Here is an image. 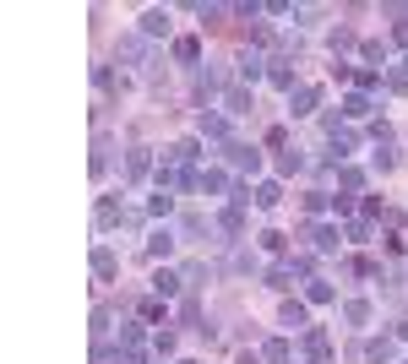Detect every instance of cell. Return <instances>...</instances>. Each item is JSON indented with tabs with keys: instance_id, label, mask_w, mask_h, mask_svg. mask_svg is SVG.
I'll use <instances>...</instances> for the list:
<instances>
[{
	"instance_id": "cell-1",
	"label": "cell",
	"mask_w": 408,
	"mask_h": 364,
	"mask_svg": "<svg viewBox=\"0 0 408 364\" xmlns=\"http://www.w3.org/2000/svg\"><path fill=\"white\" fill-rule=\"evenodd\" d=\"M229 163H234V169H262L256 147H229Z\"/></svg>"
},
{
	"instance_id": "cell-2",
	"label": "cell",
	"mask_w": 408,
	"mask_h": 364,
	"mask_svg": "<svg viewBox=\"0 0 408 364\" xmlns=\"http://www.w3.org/2000/svg\"><path fill=\"white\" fill-rule=\"evenodd\" d=\"M142 33H147V39L169 33V11H147V17H142Z\"/></svg>"
},
{
	"instance_id": "cell-3",
	"label": "cell",
	"mask_w": 408,
	"mask_h": 364,
	"mask_svg": "<svg viewBox=\"0 0 408 364\" xmlns=\"http://www.w3.org/2000/svg\"><path fill=\"white\" fill-rule=\"evenodd\" d=\"M343 115H348V120H365L370 103H365V98H348V103H343Z\"/></svg>"
},
{
	"instance_id": "cell-4",
	"label": "cell",
	"mask_w": 408,
	"mask_h": 364,
	"mask_svg": "<svg viewBox=\"0 0 408 364\" xmlns=\"http://www.w3.org/2000/svg\"><path fill=\"white\" fill-rule=\"evenodd\" d=\"M256 207H278V185H262L256 190Z\"/></svg>"
},
{
	"instance_id": "cell-5",
	"label": "cell",
	"mask_w": 408,
	"mask_h": 364,
	"mask_svg": "<svg viewBox=\"0 0 408 364\" xmlns=\"http://www.w3.org/2000/svg\"><path fill=\"white\" fill-rule=\"evenodd\" d=\"M169 245H174V240H169V228H163V234H153V245H147V250H153V256H169Z\"/></svg>"
},
{
	"instance_id": "cell-6",
	"label": "cell",
	"mask_w": 408,
	"mask_h": 364,
	"mask_svg": "<svg viewBox=\"0 0 408 364\" xmlns=\"http://www.w3.org/2000/svg\"><path fill=\"white\" fill-rule=\"evenodd\" d=\"M153 283H158V294H174V288H180V278H174V272H158Z\"/></svg>"
},
{
	"instance_id": "cell-7",
	"label": "cell",
	"mask_w": 408,
	"mask_h": 364,
	"mask_svg": "<svg viewBox=\"0 0 408 364\" xmlns=\"http://www.w3.org/2000/svg\"><path fill=\"white\" fill-rule=\"evenodd\" d=\"M283 326H305V310L300 304H283Z\"/></svg>"
}]
</instances>
